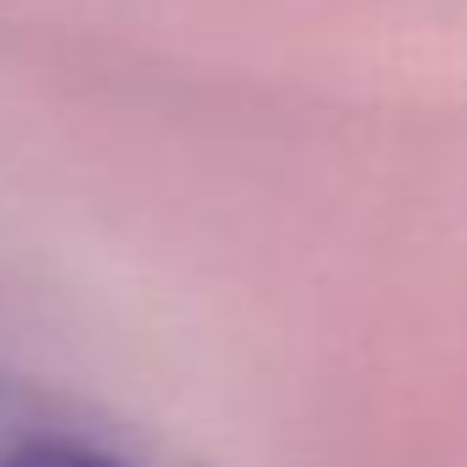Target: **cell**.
I'll return each instance as SVG.
<instances>
[{
	"instance_id": "cell-1",
	"label": "cell",
	"mask_w": 467,
	"mask_h": 467,
	"mask_svg": "<svg viewBox=\"0 0 467 467\" xmlns=\"http://www.w3.org/2000/svg\"><path fill=\"white\" fill-rule=\"evenodd\" d=\"M0 467H127L121 456L88 445V440H67V434H39V440H23Z\"/></svg>"
}]
</instances>
